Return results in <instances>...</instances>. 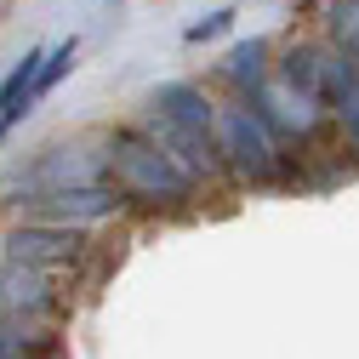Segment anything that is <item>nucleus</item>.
<instances>
[{
    "label": "nucleus",
    "instance_id": "obj_1",
    "mask_svg": "<svg viewBox=\"0 0 359 359\" xmlns=\"http://www.w3.org/2000/svg\"><path fill=\"white\" fill-rule=\"evenodd\" d=\"M109 171H114V189L126 200H143V205H183L189 189H194V171L177 160L165 143L143 137V131H120L114 137Z\"/></svg>",
    "mask_w": 359,
    "mask_h": 359
},
{
    "label": "nucleus",
    "instance_id": "obj_2",
    "mask_svg": "<svg viewBox=\"0 0 359 359\" xmlns=\"http://www.w3.org/2000/svg\"><path fill=\"white\" fill-rule=\"evenodd\" d=\"M217 154L229 160L245 183H268V177L280 171V160H274V131H268V120L251 114V109H222V114H217Z\"/></svg>",
    "mask_w": 359,
    "mask_h": 359
},
{
    "label": "nucleus",
    "instance_id": "obj_3",
    "mask_svg": "<svg viewBox=\"0 0 359 359\" xmlns=\"http://www.w3.org/2000/svg\"><path fill=\"white\" fill-rule=\"evenodd\" d=\"M6 262H23V268H69L74 257H80V234L74 229H57V222H29V229H12L6 240Z\"/></svg>",
    "mask_w": 359,
    "mask_h": 359
},
{
    "label": "nucleus",
    "instance_id": "obj_4",
    "mask_svg": "<svg viewBox=\"0 0 359 359\" xmlns=\"http://www.w3.org/2000/svg\"><path fill=\"white\" fill-rule=\"evenodd\" d=\"M114 205H120V189H103V183H74V189L34 194V217H46V222H97Z\"/></svg>",
    "mask_w": 359,
    "mask_h": 359
},
{
    "label": "nucleus",
    "instance_id": "obj_5",
    "mask_svg": "<svg viewBox=\"0 0 359 359\" xmlns=\"http://www.w3.org/2000/svg\"><path fill=\"white\" fill-rule=\"evenodd\" d=\"M74 183H97V160L86 149H52L34 171H23V189L29 194H46V189H74Z\"/></svg>",
    "mask_w": 359,
    "mask_h": 359
},
{
    "label": "nucleus",
    "instance_id": "obj_6",
    "mask_svg": "<svg viewBox=\"0 0 359 359\" xmlns=\"http://www.w3.org/2000/svg\"><path fill=\"white\" fill-rule=\"evenodd\" d=\"M149 109H160L165 120H177V126L200 131V137H217V109H211V103H205V97L194 92L189 80H171V86H160Z\"/></svg>",
    "mask_w": 359,
    "mask_h": 359
},
{
    "label": "nucleus",
    "instance_id": "obj_7",
    "mask_svg": "<svg viewBox=\"0 0 359 359\" xmlns=\"http://www.w3.org/2000/svg\"><path fill=\"white\" fill-rule=\"evenodd\" d=\"M0 302L23 308V313H52L57 308V297L46 285V268H23V262H6V274H0Z\"/></svg>",
    "mask_w": 359,
    "mask_h": 359
},
{
    "label": "nucleus",
    "instance_id": "obj_8",
    "mask_svg": "<svg viewBox=\"0 0 359 359\" xmlns=\"http://www.w3.org/2000/svg\"><path fill=\"white\" fill-rule=\"evenodd\" d=\"M280 80H285V86H297L302 97L325 103V80H320V52H313V46H291V52H285V63H280Z\"/></svg>",
    "mask_w": 359,
    "mask_h": 359
},
{
    "label": "nucleus",
    "instance_id": "obj_9",
    "mask_svg": "<svg viewBox=\"0 0 359 359\" xmlns=\"http://www.w3.org/2000/svg\"><path fill=\"white\" fill-rule=\"evenodd\" d=\"M331 40L348 57H359V0H337L331 6Z\"/></svg>",
    "mask_w": 359,
    "mask_h": 359
},
{
    "label": "nucleus",
    "instance_id": "obj_10",
    "mask_svg": "<svg viewBox=\"0 0 359 359\" xmlns=\"http://www.w3.org/2000/svg\"><path fill=\"white\" fill-rule=\"evenodd\" d=\"M229 74L257 92V86H262V40H240V46L229 52Z\"/></svg>",
    "mask_w": 359,
    "mask_h": 359
},
{
    "label": "nucleus",
    "instance_id": "obj_11",
    "mask_svg": "<svg viewBox=\"0 0 359 359\" xmlns=\"http://www.w3.org/2000/svg\"><path fill=\"white\" fill-rule=\"evenodd\" d=\"M74 52H80L74 40H63V46H57V52H52L46 63H40V86H34V92H52V86H57V80H63V74L74 69Z\"/></svg>",
    "mask_w": 359,
    "mask_h": 359
},
{
    "label": "nucleus",
    "instance_id": "obj_12",
    "mask_svg": "<svg viewBox=\"0 0 359 359\" xmlns=\"http://www.w3.org/2000/svg\"><path fill=\"white\" fill-rule=\"evenodd\" d=\"M337 120H342V137H348V149L359 154V86H353V92L337 103Z\"/></svg>",
    "mask_w": 359,
    "mask_h": 359
},
{
    "label": "nucleus",
    "instance_id": "obj_13",
    "mask_svg": "<svg viewBox=\"0 0 359 359\" xmlns=\"http://www.w3.org/2000/svg\"><path fill=\"white\" fill-rule=\"evenodd\" d=\"M234 29V12H211L200 23H189V40H217V34H229Z\"/></svg>",
    "mask_w": 359,
    "mask_h": 359
},
{
    "label": "nucleus",
    "instance_id": "obj_14",
    "mask_svg": "<svg viewBox=\"0 0 359 359\" xmlns=\"http://www.w3.org/2000/svg\"><path fill=\"white\" fill-rule=\"evenodd\" d=\"M0 359H18V342L12 337H0Z\"/></svg>",
    "mask_w": 359,
    "mask_h": 359
}]
</instances>
